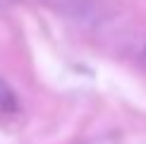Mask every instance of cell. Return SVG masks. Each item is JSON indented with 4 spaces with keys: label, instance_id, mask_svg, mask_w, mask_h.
Returning <instances> with one entry per match:
<instances>
[{
    "label": "cell",
    "instance_id": "cell-1",
    "mask_svg": "<svg viewBox=\"0 0 146 144\" xmlns=\"http://www.w3.org/2000/svg\"><path fill=\"white\" fill-rule=\"evenodd\" d=\"M46 7L60 12L65 17L86 22V19H98L101 17V5L98 0H41Z\"/></svg>",
    "mask_w": 146,
    "mask_h": 144
},
{
    "label": "cell",
    "instance_id": "cell-4",
    "mask_svg": "<svg viewBox=\"0 0 146 144\" xmlns=\"http://www.w3.org/2000/svg\"><path fill=\"white\" fill-rule=\"evenodd\" d=\"M141 60H144V65H146V48H144V53H141Z\"/></svg>",
    "mask_w": 146,
    "mask_h": 144
},
{
    "label": "cell",
    "instance_id": "cell-3",
    "mask_svg": "<svg viewBox=\"0 0 146 144\" xmlns=\"http://www.w3.org/2000/svg\"><path fill=\"white\" fill-rule=\"evenodd\" d=\"M17 0H0V10H7L10 5H15Z\"/></svg>",
    "mask_w": 146,
    "mask_h": 144
},
{
    "label": "cell",
    "instance_id": "cell-2",
    "mask_svg": "<svg viewBox=\"0 0 146 144\" xmlns=\"http://www.w3.org/2000/svg\"><path fill=\"white\" fill-rule=\"evenodd\" d=\"M17 106H19V101H17L12 87L5 79H0V113H15Z\"/></svg>",
    "mask_w": 146,
    "mask_h": 144
}]
</instances>
